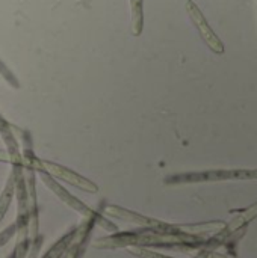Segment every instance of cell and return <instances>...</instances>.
Listing matches in <instances>:
<instances>
[{
    "mask_svg": "<svg viewBox=\"0 0 257 258\" xmlns=\"http://www.w3.org/2000/svg\"><path fill=\"white\" fill-rule=\"evenodd\" d=\"M204 237L192 236L183 231L182 225L165 224L162 227H148L138 228L132 231H117L112 236L97 239L94 248L97 249H121V248H170L176 249L177 246H198L204 243Z\"/></svg>",
    "mask_w": 257,
    "mask_h": 258,
    "instance_id": "1",
    "label": "cell"
},
{
    "mask_svg": "<svg viewBox=\"0 0 257 258\" xmlns=\"http://www.w3.org/2000/svg\"><path fill=\"white\" fill-rule=\"evenodd\" d=\"M15 174V198H17V219L15 234L17 245L14 249L15 258H27L29 246L32 243L29 233V210H27V192L24 180V165H11Z\"/></svg>",
    "mask_w": 257,
    "mask_h": 258,
    "instance_id": "2",
    "label": "cell"
},
{
    "mask_svg": "<svg viewBox=\"0 0 257 258\" xmlns=\"http://www.w3.org/2000/svg\"><path fill=\"white\" fill-rule=\"evenodd\" d=\"M35 172H38V175H39V178H41V181L65 204V206H68L70 209H73L74 212H77L79 215H82L85 219H91V221H94L95 222V225H98L100 228H103L105 231H109V233H117L118 231V227L115 225V224H112L111 221H108L105 216H101L98 212H95V210H92V209H89L86 204H83L80 200H77L76 197H73L65 187H62V184H59L52 175H48L45 171H42V169H36Z\"/></svg>",
    "mask_w": 257,
    "mask_h": 258,
    "instance_id": "3",
    "label": "cell"
},
{
    "mask_svg": "<svg viewBox=\"0 0 257 258\" xmlns=\"http://www.w3.org/2000/svg\"><path fill=\"white\" fill-rule=\"evenodd\" d=\"M247 180L257 178V169H233V171H204L170 175L164 180L165 184H185V183H203V181H223V180Z\"/></svg>",
    "mask_w": 257,
    "mask_h": 258,
    "instance_id": "4",
    "label": "cell"
},
{
    "mask_svg": "<svg viewBox=\"0 0 257 258\" xmlns=\"http://www.w3.org/2000/svg\"><path fill=\"white\" fill-rule=\"evenodd\" d=\"M186 11H188V14H189V17L192 18V21H194V24H195V27L198 29V32H200V35H201V38L204 39V42L215 51V53H223L224 51V45H223V42L220 41V38L215 35V32L211 29V26L208 24V21H206V18H204V15L201 14V11L198 9V6L194 3V2H188L186 3Z\"/></svg>",
    "mask_w": 257,
    "mask_h": 258,
    "instance_id": "5",
    "label": "cell"
},
{
    "mask_svg": "<svg viewBox=\"0 0 257 258\" xmlns=\"http://www.w3.org/2000/svg\"><path fill=\"white\" fill-rule=\"evenodd\" d=\"M105 215L109 216V218H117V219H121L124 222H129V224H133V225H138L141 228H148V227H162L165 225V222L162 221H158L155 218H148V216H144L141 213H136V212H132V210H127V209H123L120 206H106L103 209Z\"/></svg>",
    "mask_w": 257,
    "mask_h": 258,
    "instance_id": "6",
    "label": "cell"
},
{
    "mask_svg": "<svg viewBox=\"0 0 257 258\" xmlns=\"http://www.w3.org/2000/svg\"><path fill=\"white\" fill-rule=\"evenodd\" d=\"M76 231L77 228H71L65 236H62L44 255L42 258H64L65 252L68 251V248L71 246V243L74 242V237H76Z\"/></svg>",
    "mask_w": 257,
    "mask_h": 258,
    "instance_id": "7",
    "label": "cell"
},
{
    "mask_svg": "<svg viewBox=\"0 0 257 258\" xmlns=\"http://www.w3.org/2000/svg\"><path fill=\"white\" fill-rule=\"evenodd\" d=\"M14 195H15V174H14V171H11V175L6 181V186L0 195V222L3 221L6 212L9 210V206L12 203Z\"/></svg>",
    "mask_w": 257,
    "mask_h": 258,
    "instance_id": "8",
    "label": "cell"
},
{
    "mask_svg": "<svg viewBox=\"0 0 257 258\" xmlns=\"http://www.w3.org/2000/svg\"><path fill=\"white\" fill-rule=\"evenodd\" d=\"M142 0H130V11H132V33L139 36L144 27V9Z\"/></svg>",
    "mask_w": 257,
    "mask_h": 258,
    "instance_id": "9",
    "label": "cell"
},
{
    "mask_svg": "<svg viewBox=\"0 0 257 258\" xmlns=\"http://www.w3.org/2000/svg\"><path fill=\"white\" fill-rule=\"evenodd\" d=\"M257 216V204L256 206H253L250 210H247L242 216H239V218H236L230 225H229V228H227V231L229 233H232V231H235L236 228H239L244 222H248V221H251L253 218H256Z\"/></svg>",
    "mask_w": 257,
    "mask_h": 258,
    "instance_id": "10",
    "label": "cell"
},
{
    "mask_svg": "<svg viewBox=\"0 0 257 258\" xmlns=\"http://www.w3.org/2000/svg\"><path fill=\"white\" fill-rule=\"evenodd\" d=\"M129 252L138 258H173L164 255V254H159V252H155L148 248H130Z\"/></svg>",
    "mask_w": 257,
    "mask_h": 258,
    "instance_id": "11",
    "label": "cell"
},
{
    "mask_svg": "<svg viewBox=\"0 0 257 258\" xmlns=\"http://www.w3.org/2000/svg\"><path fill=\"white\" fill-rule=\"evenodd\" d=\"M0 74L3 76V79L11 85V86H14V88H20V83H18V80L15 79V76L5 67V63L0 60Z\"/></svg>",
    "mask_w": 257,
    "mask_h": 258,
    "instance_id": "12",
    "label": "cell"
},
{
    "mask_svg": "<svg viewBox=\"0 0 257 258\" xmlns=\"http://www.w3.org/2000/svg\"><path fill=\"white\" fill-rule=\"evenodd\" d=\"M14 234H15V224H11L6 230H3V231L0 233V248H2L3 245H6V243L14 237Z\"/></svg>",
    "mask_w": 257,
    "mask_h": 258,
    "instance_id": "13",
    "label": "cell"
},
{
    "mask_svg": "<svg viewBox=\"0 0 257 258\" xmlns=\"http://www.w3.org/2000/svg\"><path fill=\"white\" fill-rule=\"evenodd\" d=\"M197 258H229L226 255H220L215 252H209V251H201L200 254H197Z\"/></svg>",
    "mask_w": 257,
    "mask_h": 258,
    "instance_id": "14",
    "label": "cell"
},
{
    "mask_svg": "<svg viewBox=\"0 0 257 258\" xmlns=\"http://www.w3.org/2000/svg\"><path fill=\"white\" fill-rule=\"evenodd\" d=\"M0 162H3V163H9V162H11L8 151H5V150H0Z\"/></svg>",
    "mask_w": 257,
    "mask_h": 258,
    "instance_id": "15",
    "label": "cell"
},
{
    "mask_svg": "<svg viewBox=\"0 0 257 258\" xmlns=\"http://www.w3.org/2000/svg\"><path fill=\"white\" fill-rule=\"evenodd\" d=\"M2 122H3V118L0 116V125H2Z\"/></svg>",
    "mask_w": 257,
    "mask_h": 258,
    "instance_id": "16",
    "label": "cell"
}]
</instances>
